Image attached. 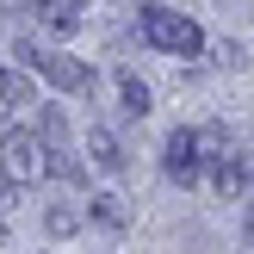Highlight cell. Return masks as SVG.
Wrapping results in <instances>:
<instances>
[{"instance_id":"obj_1","label":"cell","mask_w":254,"mask_h":254,"mask_svg":"<svg viewBox=\"0 0 254 254\" xmlns=\"http://www.w3.org/2000/svg\"><path fill=\"white\" fill-rule=\"evenodd\" d=\"M44 174H50V149H44L37 130H6V136H0V180H6V186L31 192Z\"/></svg>"},{"instance_id":"obj_2","label":"cell","mask_w":254,"mask_h":254,"mask_svg":"<svg viewBox=\"0 0 254 254\" xmlns=\"http://www.w3.org/2000/svg\"><path fill=\"white\" fill-rule=\"evenodd\" d=\"M136 31L155 50H168V56H198V50H205V31H198L186 12H174V6H143L136 12Z\"/></svg>"},{"instance_id":"obj_3","label":"cell","mask_w":254,"mask_h":254,"mask_svg":"<svg viewBox=\"0 0 254 254\" xmlns=\"http://www.w3.org/2000/svg\"><path fill=\"white\" fill-rule=\"evenodd\" d=\"M19 56H25V68H31V74H44V81L62 87V93H93V68H87V62L56 56V50H37V44H25Z\"/></svg>"},{"instance_id":"obj_4","label":"cell","mask_w":254,"mask_h":254,"mask_svg":"<svg viewBox=\"0 0 254 254\" xmlns=\"http://www.w3.org/2000/svg\"><path fill=\"white\" fill-rule=\"evenodd\" d=\"M161 168H168V180H174V186H192V180H198V168H205V161H198V136H192V130H174V136H168V149H161Z\"/></svg>"},{"instance_id":"obj_5","label":"cell","mask_w":254,"mask_h":254,"mask_svg":"<svg viewBox=\"0 0 254 254\" xmlns=\"http://www.w3.org/2000/svg\"><path fill=\"white\" fill-rule=\"evenodd\" d=\"M87 161H93L99 174H124V161H130V155H124V143L106 130V124H93V130H87Z\"/></svg>"},{"instance_id":"obj_6","label":"cell","mask_w":254,"mask_h":254,"mask_svg":"<svg viewBox=\"0 0 254 254\" xmlns=\"http://www.w3.org/2000/svg\"><path fill=\"white\" fill-rule=\"evenodd\" d=\"M248 186H254V161H248V155H236V149H230V155L217 161V192H223V198H242Z\"/></svg>"},{"instance_id":"obj_7","label":"cell","mask_w":254,"mask_h":254,"mask_svg":"<svg viewBox=\"0 0 254 254\" xmlns=\"http://www.w3.org/2000/svg\"><path fill=\"white\" fill-rule=\"evenodd\" d=\"M87 217H93L99 230H124V223H130V211H124L118 192H99V198H87Z\"/></svg>"},{"instance_id":"obj_8","label":"cell","mask_w":254,"mask_h":254,"mask_svg":"<svg viewBox=\"0 0 254 254\" xmlns=\"http://www.w3.org/2000/svg\"><path fill=\"white\" fill-rule=\"evenodd\" d=\"M118 99H124V112H130V118H149V112H155V93H149L136 74H118Z\"/></svg>"},{"instance_id":"obj_9","label":"cell","mask_w":254,"mask_h":254,"mask_svg":"<svg viewBox=\"0 0 254 254\" xmlns=\"http://www.w3.org/2000/svg\"><path fill=\"white\" fill-rule=\"evenodd\" d=\"M12 106H31V81L12 74V68H0V118H6Z\"/></svg>"},{"instance_id":"obj_10","label":"cell","mask_w":254,"mask_h":254,"mask_svg":"<svg viewBox=\"0 0 254 254\" xmlns=\"http://www.w3.org/2000/svg\"><path fill=\"white\" fill-rule=\"evenodd\" d=\"M198 136V161H223V155H230V130H223V124H205V130H192Z\"/></svg>"},{"instance_id":"obj_11","label":"cell","mask_w":254,"mask_h":254,"mask_svg":"<svg viewBox=\"0 0 254 254\" xmlns=\"http://www.w3.org/2000/svg\"><path fill=\"white\" fill-rule=\"evenodd\" d=\"M81 223H87V211H74V205H50V211H44V230H50V236H74Z\"/></svg>"},{"instance_id":"obj_12","label":"cell","mask_w":254,"mask_h":254,"mask_svg":"<svg viewBox=\"0 0 254 254\" xmlns=\"http://www.w3.org/2000/svg\"><path fill=\"white\" fill-rule=\"evenodd\" d=\"M31 12H37V19H44V25H50V31H74V25H81V19H74L68 6H62V0H37Z\"/></svg>"},{"instance_id":"obj_13","label":"cell","mask_w":254,"mask_h":254,"mask_svg":"<svg viewBox=\"0 0 254 254\" xmlns=\"http://www.w3.org/2000/svg\"><path fill=\"white\" fill-rule=\"evenodd\" d=\"M50 174H56V180H68V186H81V180H87V168H81V161H74L62 143L50 149Z\"/></svg>"},{"instance_id":"obj_14","label":"cell","mask_w":254,"mask_h":254,"mask_svg":"<svg viewBox=\"0 0 254 254\" xmlns=\"http://www.w3.org/2000/svg\"><path fill=\"white\" fill-rule=\"evenodd\" d=\"M37 136H44V149H56L62 136H68V118H62L56 106H44V112H37Z\"/></svg>"},{"instance_id":"obj_15","label":"cell","mask_w":254,"mask_h":254,"mask_svg":"<svg viewBox=\"0 0 254 254\" xmlns=\"http://www.w3.org/2000/svg\"><path fill=\"white\" fill-rule=\"evenodd\" d=\"M211 62H217V68H236V62H242V50H236V44H211Z\"/></svg>"},{"instance_id":"obj_16","label":"cell","mask_w":254,"mask_h":254,"mask_svg":"<svg viewBox=\"0 0 254 254\" xmlns=\"http://www.w3.org/2000/svg\"><path fill=\"white\" fill-rule=\"evenodd\" d=\"M12 198H19V186H0V230H6V211H12Z\"/></svg>"},{"instance_id":"obj_17","label":"cell","mask_w":254,"mask_h":254,"mask_svg":"<svg viewBox=\"0 0 254 254\" xmlns=\"http://www.w3.org/2000/svg\"><path fill=\"white\" fill-rule=\"evenodd\" d=\"M248 236H254V211H248Z\"/></svg>"}]
</instances>
